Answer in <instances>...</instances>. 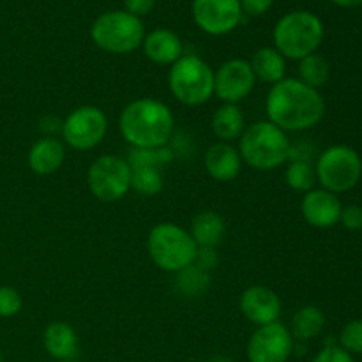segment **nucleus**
<instances>
[{
  "instance_id": "obj_8",
  "label": "nucleus",
  "mask_w": 362,
  "mask_h": 362,
  "mask_svg": "<svg viewBox=\"0 0 362 362\" xmlns=\"http://www.w3.org/2000/svg\"><path fill=\"white\" fill-rule=\"evenodd\" d=\"M317 182L322 189L339 194L354 189L362 177V159L349 145H332L325 148L315 165Z\"/></svg>"
},
{
  "instance_id": "obj_11",
  "label": "nucleus",
  "mask_w": 362,
  "mask_h": 362,
  "mask_svg": "<svg viewBox=\"0 0 362 362\" xmlns=\"http://www.w3.org/2000/svg\"><path fill=\"white\" fill-rule=\"evenodd\" d=\"M292 352L293 338L290 329L281 322L257 327L246 345V357L250 362H286Z\"/></svg>"
},
{
  "instance_id": "obj_17",
  "label": "nucleus",
  "mask_w": 362,
  "mask_h": 362,
  "mask_svg": "<svg viewBox=\"0 0 362 362\" xmlns=\"http://www.w3.org/2000/svg\"><path fill=\"white\" fill-rule=\"evenodd\" d=\"M141 48L145 57L159 66H172L184 55L182 41L170 28H156L145 34Z\"/></svg>"
},
{
  "instance_id": "obj_26",
  "label": "nucleus",
  "mask_w": 362,
  "mask_h": 362,
  "mask_svg": "<svg viewBox=\"0 0 362 362\" xmlns=\"http://www.w3.org/2000/svg\"><path fill=\"white\" fill-rule=\"evenodd\" d=\"M165 187L163 173L159 168L152 166H141V168H131V189L136 191L141 197H156Z\"/></svg>"
},
{
  "instance_id": "obj_29",
  "label": "nucleus",
  "mask_w": 362,
  "mask_h": 362,
  "mask_svg": "<svg viewBox=\"0 0 362 362\" xmlns=\"http://www.w3.org/2000/svg\"><path fill=\"white\" fill-rule=\"evenodd\" d=\"M339 346L350 356H362V318L349 322L339 332Z\"/></svg>"
},
{
  "instance_id": "obj_36",
  "label": "nucleus",
  "mask_w": 362,
  "mask_h": 362,
  "mask_svg": "<svg viewBox=\"0 0 362 362\" xmlns=\"http://www.w3.org/2000/svg\"><path fill=\"white\" fill-rule=\"evenodd\" d=\"M332 4H336V6L339 7H357L361 6L362 0H331Z\"/></svg>"
},
{
  "instance_id": "obj_18",
  "label": "nucleus",
  "mask_w": 362,
  "mask_h": 362,
  "mask_svg": "<svg viewBox=\"0 0 362 362\" xmlns=\"http://www.w3.org/2000/svg\"><path fill=\"white\" fill-rule=\"evenodd\" d=\"M66 161V145L53 136L35 141L28 151V166L37 175H52L59 172Z\"/></svg>"
},
{
  "instance_id": "obj_16",
  "label": "nucleus",
  "mask_w": 362,
  "mask_h": 362,
  "mask_svg": "<svg viewBox=\"0 0 362 362\" xmlns=\"http://www.w3.org/2000/svg\"><path fill=\"white\" fill-rule=\"evenodd\" d=\"M204 166L211 179L218 180V182H232L239 177L243 159H240L239 151L232 144L218 141L205 152Z\"/></svg>"
},
{
  "instance_id": "obj_10",
  "label": "nucleus",
  "mask_w": 362,
  "mask_h": 362,
  "mask_svg": "<svg viewBox=\"0 0 362 362\" xmlns=\"http://www.w3.org/2000/svg\"><path fill=\"white\" fill-rule=\"evenodd\" d=\"M62 140L74 151H90L105 140L108 133V119L106 113L98 106H80L74 108L64 119Z\"/></svg>"
},
{
  "instance_id": "obj_27",
  "label": "nucleus",
  "mask_w": 362,
  "mask_h": 362,
  "mask_svg": "<svg viewBox=\"0 0 362 362\" xmlns=\"http://www.w3.org/2000/svg\"><path fill=\"white\" fill-rule=\"evenodd\" d=\"M173 159L172 148L158 147V148H131L129 163L131 168H141V166H152V168H161L163 165Z\"/></svg>"
},
{
  "instance_id": "obj_30",
  "label": "nucleus",
  "mask_w": 362,
  "mask_h": 362,
  "mask_svg": "<svg viewBox=\"0 0 362 362\" xmlns=\"http://www.w3.org/2000/svg\"><path fill=\"white\" fill-rule=\"evenodd\" d=\"M23 306L20 292L13 286H0V317L11 318L18 315Z\"/></svg>"
},
{
  "instance_id": "obj_1",
  "label": "nucleus",
  "mask_w": 362,
  "mask_h": 362,
  "mask_svg": "<svg viewBox=\"0 0 362 362\" xmlns=\"http://www.w3.org/2000/svg\"><path fill=\"white\" fill-rule=\"evenodd\" d=\"M267 120L285 133H300L317 126L325 113V101L317 88L299 78H285L265 98Z\"/></svg>"
},
{
  "instance_id": "obj_9",
  "label": "nucleus",
  "mask_w": 362,
  "mask_h": 362,
  "mask_svg": "<svg viewBox=\"0 0 362 362\" xmlns=\"http://www.w3.org/2000/svg\"><path fill=\"white\" fill-rule=\"evenodd\" d=\"M87 184L92 197L105 204L119 202L131 189V166L127 159L115 154L99 156L87 172Z\"/></svg>"
},
{
  "instance_id": "obj_38",
  "label": "nucleus",
  "mask_w": 362,
  "mask_h": 362,
  "mask_svg": "<svg viewBox=\"0 0 362 362\" xmlns=\"http://www.w3.org/2000/svg\"><path fill=\"white\" fill-rule=\"evenodd\" d=\"M0 362H4V356H2V352H0Z\"/></svg>"
},
{
  "instance_id": "obj_37",
  "label": "nucleus",
  "mask_w": 362,
  "mask_h": 362,
  "mask_svg": "<svg viewBox=\"0 0 362 362\" xmlns=\"http://www.w3.org/2000/svg\"><path fill=\"white\" fill-rule=\"evenodd\" d=\"M211 362H233V361L228 359V357H216V359H212Z\"/></svg>"
},
{
  "instance_id": "obj_23",
  "label": "nucleus",
  "mask_w": 362,
  "mask_h": 362,
  "mask_svg": "<svg viewBox=\"0 0 362 362\" xmlns=\"http://www.w3.org/2000/svg\"><path fill=\"white\" fill-rule=\"evenodd\" d=\"M325 325V315L320 308L317 306H308L299 308V310L293 313L292 322H290V334H292L293 341H310L315 339L322 331H324Z\"/></svg>"
},
{
  "instance_id": "obj_39",
  "label": "nucleus",
  "mask_w": 362,
  "mask_h": 362,
  "mask_svg": "<svg viewBox=\"0 0 362 362\" xmlns=\"http://www.w3.org/2000/svg\"><path fill=\"white\" fill-rule=\"evenodd\" d=\"M53 362H73V361H53Z\"/></svg>"
},
{
  "instance_id": "obj_35",
  "label": "nucleus",
  "mask_w": 362,
  "mask_h": 362,
  "mask_svg": "<svg viewBox=\"0 0 362 362\" xmlns=\"http://www.w3.org/2000/svg\"><path fill=\"white\" fill-rule=\"evenodd\" d=\"M124 6H126L124 11H127V13L133 14V16L140 18L154 9L156 0H124Z\"/></svg>"
},
{
  "instance_id": "obj_14",
  "label": "nucleus",
  "mask_w": 362,
  "mask_h": 362,
  "mask_svg": "<svg viewBox=\"0 0 362 362\" xmlns=\"http://www.w3.org/2000/svg\"><path fill=\"white\" fill-rule=\"evenodd\" d=\"M239 310L246 320L262 327V325L279 322L281 315V299L272 288L264 285H255L244 290L239 299Z\"/></svg>"
},
{
  "instance_id": "obj_34",
  "label": "nucleus",
  "mask_w": 362,
  "mask_h": 362,
  "mask_svg": "<svg viewBox=\"0 0 362 362\" xmlns=\"http://www.w3.org/2000/svg\"><path fill=\"white\" fill-rule=\"evenodd\" d=\"M194 264L204 271H211L218 265V255H216V247H198V255Z\"/></svg>"
},
{
  "instance_id": "obj_28",
  "label": "nucleus",
  "mask_w": 362,
  "mask_h": 362,
  "mask_svg": "<svg viewBox=\"0 0 362 362\" xmlns=\"http://www.w3.org/2000/svg\"><path fill=\"white\" fill-rule=\"evenodd\" d=\"M177 285L187 296H200L209 285H211V278H209V272L204 269L198 267L197 264L189 265V267L182 269L180 272H177Z\"/></svg>"
},
{
  "instance_id": "obj_32",
  "label": "nucleus",
  "mask_w": 362,
  "mask_h": 362,
  "mask_svg": "<svg viewBox=\"0 0 362 362\" xmlns=\"http://www.w3.org/2000/svg\"><path fill=\"white\" fill-rule=\"evenodd\" d=\"M339 223H343V226H345L346 230H352V232L362 230V207H359V205L343 207Z\"/></svg>"
},
{
  "instance_id": "obj_20",
  "label": "nucleus",
  "mask_w": 362,
  "mask_h": 362,
  "mask_svg": "<svg viewBox=\"0 0 362 362\" xmlns=\"http://www.w3.org/2000/svg\"><path fill=\"white\" fill-rule=\"evenodd\" d=\"M250 66L253 69L257 81H262V83L274 85L278 81L285 80L286 59L278 49L271 48V46L257 49L251 57Z\"/></svg>"
},
{
  "instance_id": "obj_21",
  "label": "nucleus",
  "mask_w": 362,
  "mask_h": 362,
  "mask_svg": "<svg viewBox=\"0 0 362 362\" xmlns=\"http://www.w3.org/2000/svg\"><path fill=\"white\" fill-rule=\"evenodd\" d=\"M225 219L216 211H202L191 221V237L198 247H216L225 237Z\"/></svg>"
},
{
  "instance_id": "obj_19",
  "label": "nucleus",
  "mask_w": 362,
  "mask_h": 362,
  "mask_svg": "<svg viewBox=\"0 0 362 362\" xmlns=\"http://www.w3.org/2000/svg\"><path fill=\"white\" fill-rule=\"evenodd\" d=\"M42 345L55 361H71L78 352L76 331L67 322H52L45 329Z\"/></svg>"
},
{
  "instance_id": "obj_12",
  "label": "nucleus",
  "mask_w": 362,
  "mask_h": 362,
  "mask_svg": "<svg viewBox=\"0 0 362 362\" xmlns=\"http://www.w3.org/2000/svg\"><path fill=\"white\" fill-rule=\"evenodd\" d=\"M257 85L250 60L230 59L214 71V95L226 105H239Z\"/></svg>"
},
{
  "instance_id": "obj_4",
  "label": "nucleus",
  "mask_w": 362,
  "mask_h": 362,
  "mask_svg": "<svg viewBox=\"0 0 362 362\" xmlns=\"http://www.w3.org/2000/svg\"><path fill=\"white\" fill-rule=\"evenodd\" d=\"M272 39L274 48L285 59L303 60L320 48L324 41V23L310 11H292L276 23Z\"/></svg>"
},
{
  "instance_id": "obj_5",
  "label": "nucleus",
  "mask_w": 362,
  "mask_h": 362,
  "mask_svg": "<svg viewBox=\"0 0 362 362\" xmlns=\"http://www.w3.org/2000/svg\"><path fill=\"white\" fill-rule=\"evenodd\" d=\"M147 251L156 267L165 272H180L194 264L198 246L191 233L175 223H158L148 232Z\"/></svg>"
},
{
  "instance_id": "obj_13",
  "label": "nucleus",
  "mask_w": 362,
  "mask_h": 362,
  "mask_svg": "<svg viewBox=\"0 0 362 362\" xmlns=\"http://www.w3.org/2000/svg\"><path fill=\"white\" fill-rule=\"evenodd\" d=\"M239 0H193V20L209 35H225L243 21Z\"/></svg>"
},
{
  "instance_id": "obj_25",
  "label": "nucleus",
  "mask_w": 362,
  "mask_h": 362,
  "mask_svg": "<svg viewBox=\"0 0 362 362\" xmlns=\"http://www.w3.org/2000/svg\"><path fill=\"white\" fill-rule=\"evenodd\" d=\"M285 182L290 189L299 191V193H308V191L315 189V184H317L315 166L306 159H293L286 166Z\"/></svg>"
},
{
  "instance_id": "obj_33",
  "label": "nucleus",
  "mask_w": 362,
  "mask_h": 362,
  "mask_svg": "<svg viewBox=\"0 0 362 362\" xmlns=\"http://www.w3.org/2000/svg\"><path fill=\"white\" fill-rule=\"evenodd\" d=\"M243 14L246 16H262L272 7L274 0H239Z\"/></svg>"
},
{
  "instance_id": "obj_6",
  "label": "nucleus",
  "mask_w": 362,
  "mask_h": 362,
  "mask_svg": "<svg viewBox=\"0 0 362 362\" xmlns=\"http://www.w3.org/2000/svg\"><path fill=\"white\" fill-rule=\"evenodd\" d=\"M168 87L182 105H205L214 95V71L198 55H182L170 67Z\"/></svg>"
},
{
  "instance_id": "obj_3",
  "label": "nucleus",
  "mask_w": 362,
  "mask_h": 362,
  "mask_svg": "<svg viewBox=\"0 0 362 362\" xmlns=\"http://www.w3.org/2000/svg\"><path fill=\"white\" fill-rule=\"evenodd\" d=\"M240 159L258 172H271L285 165L292 154L288 134L269 120L246 126L239 138Z\"/></svg>"
},
{
  "instance_id": "obj_7",
  "label": "nucleus",
  "mask_w": 362,
  "mask_h": 362,
  "mask_svg": "<svg viewBox=\"0 0 362 362\" xmlns=\"http://www.w3.org/2000/svg\"><path fill=\"white\" fill-rule=\"evenodd\" d=\"M90 37L103 52L126 55L140 48L145 37V28L140 18L127 11H108L92 23Z\"/></svg>"
},
{
  "instance_id": "obj_2",
  "label": "nucleus",
  "mask_w": 362,
  "mask_h": 362,
  "mask_svg": "<svg viewBox=\"0 0 362 362\" xmlns=\"http://www.w3.org/2000/svg\"><path fill=\"white\" fill-rule=\"evenodd\" d=\"M175 119L168 106L154 98L131 101L119 117V131L131 148L166 147Z\"/></svg>"
},
{
  "instance_id": "obj_22",
  "label": "nucleus",
  "mask_w": 362,
  "mask_h": 362,
  "mask_svg": "<svg viewBox=\"0 0 362 362\" xmlns=\"http://www.w3.org/2000/svg\"><path fill=\"white\" fill-rule=\"evenodd\" d=\"M212 133L219 141L232 144L239 140L240 134L246 129V120H244L243 110L239 105H226L223 103L212 115Z\"/></svg>"
},
{
  "instance_id": "obj_31",
  "label": "nucleus",
  "mask_w": 362,
  "mask_h": 362,
  "mask_svg": "<svg viewBox=\"0 0 362 362\" xmlns=\"http://www.w3.org/2000/svg\"><path fill=\"white\" fill-rule=\"evenodd\" d=\"M311 362H356L354 356H350L346 350H343L339 345H327L315 356Z\"/></svg>"
},
{
  "instance_id": "obj_24",
  "label": "nucleus",
  "mask_w": 362,
  "mask_h": 362,
  "mask_svg": "<svg viewBox=\"0 0 362 362\" xmlns=\"http://www.w3.org/2000/svg\"><path fill=\"white\" fill-rule=\"evenodd\" d=\"M329 76H331V66H329L327 59H324L318 53H313V55H308L303 60H299V80L303 83L318 90V88L327 83Z\"/></svg>"
},
{
  "instance_id": "obj_15",
  "label": "nucleus",
  "mask_w": 362,
  "mask_h": 362,
  "mask_svg": "<svg viewBox=\"0 0 362 362\" xmlns=\"http://www.w3.org/2000/svg\"><path fill=\"white\" fill-rule=\"evenodd\" d=\"M341 211L343 205L338 194L322 189V187H315V189L304 193L303 202H300L303 218L315 228L325 230L338 225Z\"/></svg>"
}]
</instances>
